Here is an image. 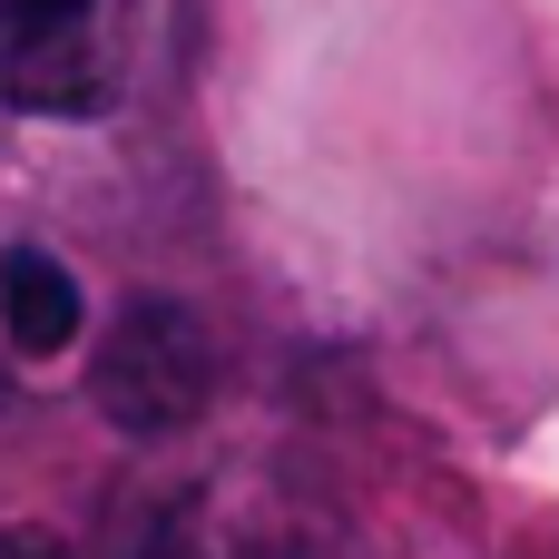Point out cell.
Returning <instances> with one entry per match:
<instances>
[{"mask_svg":"<svg viewBox=\"0 0 559 559\" xmlns=\"http://www.w3.org/2000/svg\"><path fill=\"white\" fill-rule=\"evenodd\" d=\"M147 559H354V531L285 472H206L157 511Z\"/></svg>","mask_w":559,"mask_h":559,"instance_id":"3957f363","label":"cell"},{"mask_svg":"<svg viewBox=\"0 0 559 559\" xmlns=\"http://www.w3.org/2000/svg\"><path fill=\"white\" fill-rule=\"evenodd\" d=\"M138 0H0V88L29 118H98L128 88Z\"/></svg>","mask_w":559,"mask_h":559,"instance_id":"7a4b0ae2","label":"cell"},{"mask_svg":"<svg viewBox=\"0 0 559 559\" xmlns=\"http://www.w3.org/2000/svg\"><path fill=\"white\" fill-rule=\"evenodd\" d=\"M0 559H69V540H49V531H0Z\"/></svg>","mask_w":559,"mask_h":559,"instance_id":"5b68a950","label":"cell"},{"mask_svg":"<svg viewBox=\"0 0 559 559\" xmlns=\"http://www.w3.org/2000/svg\"><path fill=\"white\" fill-rule=\"evenodd\" d=\"M0 334H10L29 364L69 354V344H79V285H69V265H49L39 246H10V255H0Z\"/></svg>","mask_w":559,"mask_h":559,"instance_id":"277c9868","label":"cell"},{"mask_svg":"<svg viewBox=\"0 0 559 559\" xmlns=\"http://www.w3.org/2000/svg\"><path fill=\"white\" fill-rule=\"evenodd\" d=\"M216 393V344L177 295H128L88 354V403L128 432V442H167L206 413Z\"/></svg>","mask_w":559,"mask_h":559,"instance_id":"6da1fadb","label":"cell"}]
</instances>
